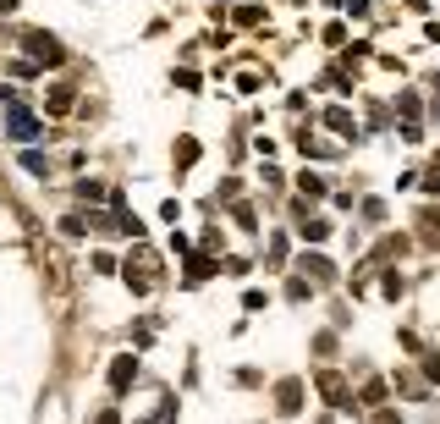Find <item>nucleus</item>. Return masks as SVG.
Returning <instances> with one entry per match:
<instances>
[{
    "label": "nucleus",
    "mask_w": 440,
    "mask_h": 424,
    "mask_svg": "<svg viewBox=\"0 0 440 424\" xmlns=\"http://www.w3.org/2000/svg\"><path fill=\"white\" fill-rule=\"evenodd\" d=\"M171 408H176V402L165 397V402H160V414H154V419H144V424H165V419H171Z\"/></svg>",
    "instance_id": "10"
},
{
    "label": "nucleus",
    "mask_w": 440,
    "mask_h": 424,
    "mask_svg": "<svg viewBox=\"0 0 440 424\" xmlns=\"http://www.w3.org/2000/svg\"><path fill=\"white\" fill-rule=\"evenodd\" d=\"M424 188H430V193H440V165L430 171V177H424Z\"/></svg>",
    "instance_id": "11"
},
{
    "label": "nucleus",
    "mask_w": 440,
    "mask_h": 424,
    "mask_svg": "<svg viewBox=\"0 0 440 424\" xmlns=\"http://www.w3.org/2000/svg\"><path fill=\"white\" fill-rule=\"evenodd\" d=\"M276 402H281V414H297V408H303V391H297V380H287V386H281V397H276Z\"/></svg>",
    "instance_id": "6"
},
{
    "label": "nucleus",
    "mask_w": 440,
    "mask_h": 424,
    "mask_svg": "<svg viewBox=\"0 0 440 424\" xmlns=\"http://www.w3.org/2000/svg\"><path fill=\"white\" fill-rule=\"evenodd\" d=\"M303 270H308L314 282H330V265H325V259H303Z\"/></svg>",
    "instance_id": "9"
},
{
    "label": "nucleus",
    "mask_w": 440,
    "mask_h": 424,
    "mask_svg": "<svg viewBox=\"0 0 440 424\" xmlns=\"http://www.w3.org/2000/svg\"><path fill=\"white\" fill-rule=\"evenodd\" d=\"M319 397L341 408V402H347V380H341V375H319Z\"/></svg>",
    "instance_id": "5"
},
{
    "label": "nucleus",
    "mask_w": 440,
    "mask_h": 424,
    "mask_svg": "<svg viewBox=\"0 0 440 424\" xmlns=\"http://www.w3.org/2000/svg\"><path fill=\"white\" fill-rule=\"evenodd\" d=\"M99 424H116V414H99Z\"/></svg>",
    "instance_id": "12"
},
{
    "label": "nucleus",
    "mask_w": 440,
    "mask_h": 424,
    "mask_svg": "<svg viewBox=\"0 0 440 424\" xmlns=\"http://www.w3.org/2000/svg\"><path fill=\"white\" fill-rule=\"evenodd\" d=\"M154 282H160V259H154V248H138V254L127 259V286H133V292H149Z\"/></svg>",
    "instance_id": "1"
},
{
    "label": "nucleus",
    "mask_w": 440,
    "mask_h": 424,
    "mask_svg": "<svg viewBox=\"0 0 440 424\" xmlns=\"http://www.w3.org/2000/svg\"><path fill=\"white\" fill-rule=\"evenodd\" d=\"M11 138H39V116H28V111H22V105H17V111H11Z\"/></svg>",
    "instance_id": "3"
},
{
    "label": "nucleus",
    "mask_w": 440,
    "mask_h": 424,
    "mask_svg": "<svg viewBox=\"0 0 440 424\" xmlns=\"http://www.w3.org/2000/svg\"><path fill=\"white\" fill-rule=\"evenodd\" d=\"M133 380H138V364L133 358H116L110 364V391H133Z\"/></svg>",
    "instance_id": "2"
},
{
    "label": "nucleus",
    "mask_w": 440,
    "mask_h": 424,
    "mask_svg": "<svg viewBox=\"0 0 440 424\" xmlns=\"http://www.w3.org/2000/svg\"><path fill=\"white\" fill-rule=\"evenodd\" d=\"M28 50H33L39 61H50V67L61 61V44H56V39H44V33H28Z\"/></svg>",
    "instance_id": "4"
},
{
    "label": "nucleus",
    "mask_w": 440,
    "mask_h": 424,
    "mask_svg": "<svg viewBox=\"0 0 440 424\" xmlns=\"http://www.w3.org/2000/svg\"><path fill=\"white\" fill-rule=\"evenodd\" d=\"M325 122H330V127H336V133H353V116H347V111H341V105H330V111H325Z\"/></svg>",
    "instance_id": "7"
},
{
    "label": "nucleus",
    "mask_w": 440,
    "mask_h": 424,
    "mask_svg": "<svg viewBox=\"0 0 440 424\" xmlns=\"http://www.w3.org/2000/svg\"><path fill=\"white\" fill-rule=\"evenodd\" d=\"M50 111H56V116L72 111V88H56V94H50Z\"/></svg>",
    "instance_id": "8"
}]
</instances>
